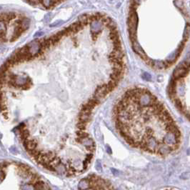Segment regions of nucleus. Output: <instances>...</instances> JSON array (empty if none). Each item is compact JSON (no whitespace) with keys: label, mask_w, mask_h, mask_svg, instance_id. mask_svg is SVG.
I'll use <instances>...</instances> for the list:
<instances>
[{"label":"nucleus","mask_w":190,"mask_h":190,"mask_svg":"<svg viewBox=\"0 0 190 190\" xmlns=\"http://www.w3.org/2000/svg\"><path fill=\"white\" fill-rule=\"evenodd\" d=\"M142 78L145 80L148 81V80H151V76H150L149 74H147V73H146V72H144V74L142 75Z\"/></svg>","instance_id":"2eb2a0df"},{"label":"nucleus","mask_w":190,"mask_h":190,"mask_svg":"<svg viewBox=\"0 0 190 190\" xmlns=\"http://www.w3.org/2000/svg\"><path fill=\"white\" fill-rule=\"evenodd\" d=\"M54 167V172L57 173L58 174H59V175H61V176H64V175L67 176L68 168H67V167L66 166L65 164L62 162V161L61 162H59V164H57L56 165H55Z\"/></svg>","instance_id":"0eeeda50"},{"label":"nucleus","mask_w":190,"mask_h":190,"mask_svg":"<svg viewBox=\"0 0 190 190\" xmlns=\"http://www.w3.org/2000/svg\"><path fill=\"white\" fill-rule=\"evenodd\" d=\"M23 144L25 149L27 150L28 153L31 151H33V150L37 149V142L36 140H32V139H28V140L24 141Z\"/></svg>","instance_id":"39448f33"},{"label":"nucleus","mask_w":190,"mask_h":190,"mask_svg":"<svg viewBox=\"0 0 190 190\" xmlns=\"http://www.w3.org/2000/svg\"><path fill=\"white\" fill-rule=\"evenodd\" d=\"M190 67L186 65L184 62H182L179 65L176 67L175 70L173 73V79L174 80H179V79L183 78L188 74L189 71Z\"/></svg>","instance_id":"f03ea898"},{"label":"nucleus","mask_w":190,"mask_h":190,"mask_svg":"<svg viewBox=\"0 0 190 190\" xmlns=\"http://www.w3.org/2000/svg\"><path fill=\"white\" fill-rule=\"evenodd\" d=\"M172 151H173V149L171 146H169L168 145H167V144L162 143V144H161L160 145H159L157 154L161 156H167L169 155V154H170Z\"/></svg>","instance_id":"423d86ee"},{"label":"nucleus","mask_w":190,"mask_h":190,"mask_svg":"<svg viewBox=\"0 0 190 190\" xmlns=\"http://www.w3.org/2000/svg\"><path fill=\"white\" fill-rule=\"evenodd\" d=\"M106 148H107V153L110 154V155H111L112 154V149H111V148L110 147V146H106Z\"/></svg>","instance_id":"6ab92c4d"},{"label":"nucleus","mask_w":190,"mask_h":190,"mask_svg":"<svg viewBox=\"0 0 190 190\" xmlns=\"http://www.w3.org/2000/svg\"><path fill=\"white\" fill-rule=\"evenodd\" d=\"M86 125H87L86 123H84V122H78L77 125V129H79V130L84 131L86 129Z\"/></svg>","instance_id":"9b49d317"},{"label":"nucleus","mask_w":190,"mask_h":190,"mask_svg":"<svg viewBox=\"0 0 190 190\" xmlns=\"http://www.w3.org/2000/svg\"><path fill=\"white\" fill-rule=\"evenodd\" d=\"M41 4H42L43 6H44L46 8L50 9L52 7L56 6L58 4L62 3V2H58V1H42L40 2Z\"/></svg>","instance_id":"9d476101"},{"label":"nucleus","mask_w":190,"mask_h":190,"mask_svg":"<svg viewBox=\"0 0 190 190\" xmlns=\"http://www.w3.org/2000/svg\"><path fill=\"white\" fill-rule=\"evenodd\" d=\"M91 186V182L88 178L82 179L78 184V189L80 190H88Z\"/></svg>","instance_id":"6e6552de"},{"label":"nucleus","mask_w":190,"mask_h":190,"mask_svg":"<svg viewBox=\"0 0 190 190\" xmlns=\"http://www.w3.org/2000/svg\"><path fill=\"white\" fill-rule=\"evenodd\" d=\"M110 92L111 91L109 89L108 86H107V84H103V85L99 86L97 88L93 97L96 99H97L99 101H101L103 99H104L105 97H106L109 93H110Z\"/></svg>","instance_id":"7ed1b4c3"},{"label":"nucleus","mask_w":190,"mask_h":190,"mask_svg":"<svg viewBox=\"0 0 190 190\" xmlns=\"http://www.w3.org/2000/svg\"><path fill=\"white\" fill-rule=\"evenodd\" d=\"M10 152H12V154H14V155H17V154L19 153L17 149L15 148L14 146H12V147L10 148Z\"/></svg>","instance_id":"f3484780"},{"label":"nucleus","mask_w":190,"mask_h":190,"mask_svg":"<svg viewBox=\"0 0 190 190\" xmlns=\"http://www.w3.org/2000/svg\"><path fill=\"white\" fill-rule=\"evenodd\" d=\"M111 170H112V174H114V176H119L120 174H121V173H120V172L119 171H118V170H116V169H113V168H112L111 169Z\"/></svg>","instance_id":"dca6fc26"},{"label":"nucleus","mask_w":190,"mask_h":190,"mask_svg":"<svg viewBox=\"0 0 190 190\" xmlns=\"http://www.w3.org/2000/svg\"><path fill=\"white\" fill-rule=\"evenodd\" d=\"M92 158H93V153H90V152H89V153L88 154V155H86L85 159H84V160H86L88 163L89 164L92 161Z\"/></svg>","instance_id":"4468645a"},{"label":"nucleus","mask_w":190,"mask_h":190,"mask_svg":"<svg viewBox=\"0 0 190 190\" xmlns=\"http://www.w3.org/2000/svg\"><path fill=\"white\" fill-rule=\"evenodd\" d=\"M95 169L97 172H102V165H101V161L99 160H97V161H96Z\"/></svg>","instance_id":"f8f14e48"},{"label":"nucleus","mask_w":190,"mask_h":190,"mask_svg":"<svg viewBox=\"0 0 190 190\" xmlns=\"http://www.w3.org/2000/svg\"><path fill=\"white\" fill-rule=\"evenodd\" d=\"M20 190H34V187L29 184H24L22 186Z\"/></svg>","instance_id":"ddd939ff"},{"label":"nucleus","mask_w":190,"mask_h":190,"mask_svg":"<svg viewBox=\"0 0 190 190\" xmlns=\"http://www.w3.org/2000/svg\"><path fill=\"white\" fill-rule=\"evenodd\" d=\"M34 190H50V187L45 182L41 180H38L37 182H35L33 185Z\"/></svg>","instance_id":"1a4fd4ad"},{"label":"nucleus","mask_w":190,"mask_h":190,"mask_svg":"<svg viewBox=\"0 0 190 190\" xmlns=\"http://www.w3.org/2000/svg\"><path fill=\"white\" fill-rule=\"evenodd\" d=\"M5 178V172H4V171L2 169V172H1V182H2L4 179Z\"/></svg>","instance_id":"a211bd4d"},{"label":"nucleus","mask_w":190,"mask_h":190,"mask_svg":"<svg viewBox=\"0 0 190 190\" xmlns=\"http://www.w3.org/2000/svg\"><path fill=\"white\" fill-rule=\"evenodd\" d=\"M137 24H138V17H137L136 9L130 8L129 17L127 19V25L129 33V38H130L131 42L137 41Z\"/></svg>","instance_id":"f257e3e1"},{"label":"nucleus","mask_w":190,"mask_h":190,"mask_svg":"<svg viewBox=\"0 0 190 190\" xmlns=\"http://www.w3.org/2000/svg\"><path fill=\"white\" fill-rule=\"evenodd\" d=\"M132 43V48L133 50H134V51L136 53L138 54L139 56H140L142 59L144 60V61H145L146 62L148 61L149 59V58L146 55V54L144 53V50H142V48L141 47V46L140 44H139V43L137 42V40L135 41V42H131Z\"/></svg>","instance_id":"20e7f679"}]
</instances>
